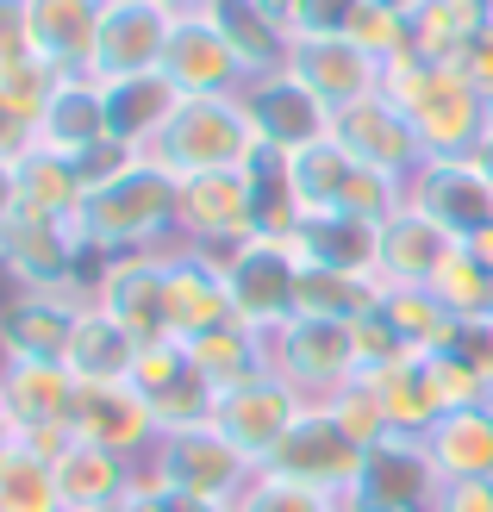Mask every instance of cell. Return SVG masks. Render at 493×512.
<instances>
[{
    "label": "cell",
    "mask_w": 493,
    "mask_h": 512,
    "mask_svg": "<svg viewBox=\"0 0 493 512\" xmlns=\"http://www.w3.org/2000/svg\"><path fill=\"white\" fill-rule=\"evenodd\" d=\"M175 200L181 182L150 157H125L107 182L82 194L75 232L94 256H132V250H163L175 244Z\"/></svg>",
    "instance_id": "cell-1"
},
{
    "label": "cell",
    "mask_w": 493,
    "mask_h": 512,
    "mask_svg": "<svg viewBox=\"0 0 493 512\" xmlns=\"http://www.w3.org/2000/svg\"><path fill=\"white\" fill-rule=\"evenodd\" d=\"M381 94L394 100V107L412 119V132H419L425 157H469L481 144L493 107L475 94V82L462 75L456 63H431L419 50H400V57L381 63Z\"/></svg>",
    "instance_id": "cell-2"
},
{
    "label": "cell",
    "mask_w": 493,
    "mask_h": 512,
    "mask_svg": "<svg viewBox=\"0 0 493 512\" xmlns=\"http://www.w3.org/2000/svg\"><path fill=\"white\" fill-rule=\"evenodd\" d=\"M157 169H169L175 182L194 175H219V169H250L256 163V132L244 119L238 94H181V107L157 132V144L144 150Z\"/></svg>",
    "instance_id": "cell-3"
},
{
    "label": "cell",
    "mask_w": 493,
    "mask_h": 512,
    "mask_svg": "<svg viewBox=\"0 0 493 512\" xmlns=\"http://www.w3.org/2000/svg\"><path fill=\"white\" fill-rule=\"evenodd\" d=\"M107 256H94L75 232V219H50L19 207L0 225V269L13 288H38V294H88L94 300V275Z\"/></svg>",
    "instance_id": "cell-4"
},
{
    "label": "cell",
    "mask_w": 493,
    "mask_h": 512,
    "mask_svg": "<svg viewBox=\"0 0 493 512\" xmlns=\"http://www.w3.org/2000/svg\"><path fill=\"white\" fill-rule=\"evenodd\" d=\"M144 469H150V481H163V488L188 494V500H206V506H219V512H231V506L250 494V481L263 475L213 419H206V425H175V431H163Z\"/></svg>",
    "instance_id": "cell-5"
},
{
    "label": "cell",
    "mask_w": 493,
    "mask_h": 512,
    "mask_svg": "<svg viewBox=\"0 0 493 512\" xmlns=\"http://www.w3.org/2000/svg\"><path fill=\"white\" fill-rule=\"evenodd\" d=\"M281 169H288V194H294L300 213H356V219L381 225L387 213H400V200H406V182L356 163L337 138H319L313 150H300V157H281Z\"/></svg>",
    "instance_id": "cell-6"
},
{
    "label": "cell",
    "mask_w": 493,
    "mask_h": 512,
    "mask_svg": "<svg viewBox=\"0 0 493 512\" xmlns=\"http://www.w3.org/2000/svg\"><path fill=\"white\" fill-rule=\"evenodd\" d=\"M225 288H231V319H244L250 331H281L300 319V250L294 238H244L238 250H225Z\"/></svg>",
    "instance_id": "cell-7"
},
{
    "label": "cell",
    "mask_w": 493,
    "mask_h": 512,
    "mask_svg": "<svg viewBox=\"0 0 493 512\" xmlns=\"http://www.w3.org/2000/svg\"><path fill=\"white\" fill-rule=\"evenodd\" d=\"M269 375H281L306 406H331L356 381V331L331 319H288L269 331Z\"/></svg>",
    "instance_id": "cell-8"
},
{
    "label": "cell",
    "mask_w": 493,
    "mask_h": 512,
    "mask_svg": "<svg viewBox=\"0 0 493 512\" xmlns=\"http://www.w3.org/2000/svg\"><path fill=\"white\" fill-rule=\"evenodd\" d=\"M263 475L294 481V488H313L325 500H350L356 475H362V444L331 419V406H306V413L294 419V431L263 463Z\"/></svg>",
    "instance_id": "cell-9"
},
{
    "label": "cell",
    "mask_w": 493,
    "mask_h": 512,
    "mask_svg": "<svg viewBox=\"0 0 493 512\" xmlns=\"http://www.w3.org/2000/svg\"><path fill=\"white\" fill-rule=\"evenodd\" d=\"M238 100H244V119L256 132V157H300V150H313L319 138H331V119H337L313 88L294 82L288 69L244 82Z\"/></svg>",
    "instance_id": "cell-10"
},
{
    "label": "cell",
    "mask_w": 493,
    "mask_h": 512,
    "mask_svg": "<svg viewBox=\"0 0 493 512\" xmlns=\"http://www.w3.org/2000/svg\"><path fill=\"white\" fill-rule=\"evenodd\" d=\"M175 238L213 250V256H225V250H238L244 238H256V182H250V169H219V175H194V182H181Z\"/></svg>",
    "instance_id": "cell-11"
},
{
    "label": "cell",
    "mask_w": 493,
    "mask_h": 512,
    "mask_svg": "<svg viewBox=\"0 0 493 512\" xmlns=\"http://www.w3.org/2000/svg\"><path fill=\"white\" fill-rule=\"evenodd\" d=\"M169 32H175V13L163 0H107V7H100V38H94L88 75L100 88L125 82V75H157Z\"/></svg>",
    "instance_id": "cell-12"
},
{
    "label": "cell",
    "mask_w": 493,
    "mask_h": 512,
    "mask_svg": "<svg viewBox=\"0 0 493 512\" xmlns=\"http://www.w3.org/2000/svg\"><path fill=\"white\" fill-rule=\"evenodd\" d=\"M406 207H419L437 232L469 244L481 225H493V182L469 157H425L406 175Z\"/></svg>",
    "instance_id": "cell-13"
},
{
    "label": "cell",
    "mask_w": 493,
    "mask_h": 512,
    "mask_svg": "<svg viewBox=\"0 0 493 512\" xmlns=\"http://www.w3.org/2000/svg\"><path fill=\"white\" fill-rule=\"evenodd\" d=\"M75 444H94V450H113V456H132V463H150L163 425L157 413L144 406V394L132 381H82L75 388Z\"/></svg>",
    "instance_id": "cell-14"
},
{
    "label": "cell",
    "mask_w": 493,
    "mask_h": 512,
    "mask_svg": "<svg viewBox=\"0 0 493 512\" xmlns=\"http://www.w3.org/2000/svg\"><path fill=\"white\" fill-rule=\"evenodd\" d=\"M444 475H437L425 438H381L362 450V475L350 488V506L362 512H431Z\"/></svg>",
    "instance_id": "cell-15"
},
{
    "label": "cell",
    "mask_w": 493,
    "mask_h": 512,
    "mask_svg": "<svg viewBox=\"0 0 493 512\" xmlns=\"http://www.w3.org/2000/svg\"><path fill=\"white\" fill-rule=\"evenodd\" d=\"M125 381L144 394V406L157 413L163 431H175V425H206V419H213V400H219L213 381L200 375V363L188 356V344H181V338L144 344Z\"/></svg>",
    "instance_id": "cell-16"
},
{
    "label": "cell",
    "mask_w": 493,
    "mask_h": 512,
    "mask_svg": "<svg viewBox=\"0 0 493 512\" xmlns=\"http://www.w3.org/2000/svg\"><path fill=\"white\" fill-rule=\"evenodd\" d=\"M300 413H306V400H300L281 375H256V381H244V388H225V394L213 400V425L250 456L256 469L275 456V444L294 431Z\"/></svg>",
    "instance_id": "cell-17"
},
{
    "label": "cell",
    "mask_w": 493,
    "mask_h": 512,
    "mask_svg": "<svg viewBox=\"0 0 493 512\" xmlns=\"http://www.w3.org/2000/svg\"><path fill=\"white\" fill-rule=\"evenodd\" d=\"M94 306L113 313L138 344L169 338V288H163V250L107 256L94 275Z\"/></svg>",
    "instance_id": "cell-18"
},
{
    "label": "cell",
    "mask_w": 493,
    "mask_h": 512,
    "mask_svg": "<svg viewBox=\"0 0 493 512\" xmlns=\"http://www.w3.org/2000/svg\"><path fill=\"white\" fill-rule=\"evenodd\" d=\"M82 306H88V294L13 288L7 306H0V363H63Z\"/></svg>",
    "instance_id": "cell-19"
},
{
    "label": "cell",
    "mask_w": 493,
    "mask_h": 512,
    "mask_svg": "<svg viewBox=\"0 0 493 512\" xmlns=\"http://www.w3.org/2000/svg\"><path fill=\"white\" fill-rule=\"evenodd\" d=\"M163 288H169V338H200L219 319H231L225 256L200 244H163Z\"/></svg>",
    "instance_id": "cell-20"
},
{
    "label": "cell",
    "mask_w": 493,
    "mask_h": 512,
    "mask_svg": "<svg viewBox=\"0 0 493 512\" xmlns=\"http://www.w3.org/2000/svg\"><path fill=\"white\" fill-rule=\"evenodd\" d=\"M331 138L344 144L356 163L394 175V182H406V175L425 163V144H419V132H412V119L387 94H362L356 107H344L331 119Z\"/></svg>",
    "instance_id": "cell-21"
},
{
    "label": "cell",
    "mask_w": 493,
    "mask_h": 512,
    "mask_svg": "<svg viewBox=\"0 0 493 512\" xmlns=\"http://www.w3.org/2000/svg\"><path fill=\"white\" fill-rule=\"evenodd\" d=\"M281 69H288L300 88H313L331 113L356 107L362 94H381V63L350 38H294Z\"/></svg>",
    "instance_id": "cell-22"
},
{
    "label": "cell",
    "mask_w": 493,
    "mask_h": 512,
    "mask_svg": "<svg viewBox=\"0 0 493 512\" xmlns=\"http://www.w3.org/2000/svg\"><path fill=\"white\" fill-rule=\"evenodd\" d=\"M75 388H82V381L69 375V363H0V400H7L19 438L69 431ZM69 438H75V431H69Z\"/></svg>",
    "instance_id": "cell-23"
},
{
    "label": "cell",
    "mask_w": 493,
    "mask_h": 512,
    "mask_svg": "<svg viewBox=\"0 0 493 512\" xmlns=\"http://www.w3.org/2000/svg\"><path fill=\"white\" fill-rule=\"evenodd\" d=\"M163 75L181 94H238L244 69L225 50V38L206 25V13H175V32L163 50Z\"/></svg>",
    "instance_id": "cell-24"
},
{
    "label": "cell",
    "mask_w": 493,
    "mask_h": 512,
    "mask_svg": "<svg viewBox=\"0 0 493 512\" xmlns=\"http://www.w3.org/2000/svg\"><path fill=\"white\" fill-rule=\"evenodd\" d=\"M38 144L57 157L82 163L94 150H107V88L94 75H63V88L50 94V107L38 113Z\"/></svg>",
    "instance_id": "cell-25"
},
{
    "label": "cell",
    "mask_w": 493,
    "mask_h": 512,
    "mask_svg": "<svg viewBox=\"0 0 493 512\" xmlns=\"http://www.w3.org/2000/svg\"><path fill=\"white\" fill-rule=\"evenodd\" d=\"M57 481H63V512H113L144 488V463L94 444H69L57 456Z\"/></svg>",
    "instance_id": "cell-26"
},
{
    "label": "cell",
    "mask_w": 493,
    "mask_h": 512,
    "mask_svg": "<svg viewBox=\"0 0 493 512\" xmlns=\"http://www.w3.org/2000/svg\"><path fill=\"white\" fill-rule=\"evenodd\" d=\"M206 25L225 38V50L238 57L244 82H256V75H275L281 63H288V25H281L263 0H206Z\"/></svg>",
    "instance_id": "cell-27"
},
{
    "label": "cell",
    "mask_w": 493,
    "mask_h": 512,
    "mask_svg": "<svg viewBox=\"0 0 493 512\" xmlns=\"http://www.w3.org/2000/svg\"><path fill=\"white\" fill-rule=\"evenodd\" d=\"M450 250H456V238L437 232L419 207L400 200V213L381 219V263H375V275H381V288H425Z\"/></svg>",
    "instance_id": "cell-28"
},
{
    "label": "cell",
    "mask_w": 493,
    "mask_h": 512,
    "mask_svg": "<svg viewBox=\"0 0 493 512\" xmlns=\"http://www.w3.org/2000/svg\"><path fill=\"white\" fill-rule=\"evenodd\" d=\"M181 107V88L169 75H125V82H107V138L125 150V157H144L157 132L169 125V113Z\"/></svg>",
    "instance_id": "cell-29"
},
{
    "label": "cell",
    "mask_w": 493,
    "mask_h": 512,
    "mask_svg": "<svg viewBox=\"0 0 493 512\" xmlns=\"http://www.w3.org/2000/svg\"><path fill=\"white\" fill-rule=\"evenodd\" d=\"M288 238L300 250V263H319V269L375 275V263H381V225L356 219V213H300Z\"/></svg>",
    "instance_id": "cell-30"
},
{
    "label": "cell",
    "mask_w": 493,
    "mask_h": 512,
    "mask_svg": "<svg viewBox=\"0 0 493 512\" xmlns=\"http://www.w3.org/2000/svg\"><path fill=\"white\" fill-rule=\"evenodd\" d=\"M32 7V50L57 75H88L94 38H100V7L107 0H25Z\"/></svg>",
    "instance_id": "cell-31"
},
{
    "label": "cell",
    "mask_w": 493,
    "mask_h": 512,
    "mask_svg": "<svg viewBox=\"0 0 493 512\" xmlns=\"http://www.w3.org/2000/svg\"><path fill=\"white\" fill-rule=\"evenodd\" d=\"M188 356L200 363V375L213 381V394L225 388H244V381L269 375V338L263 331H250L244 319H219L213 331H200V338H181Z\"/></svg>",
    "instance_id": "cell-32"
},
{
    "label": "cell",
    "mask_w": 493,
    "mask_h": 512,
    "mask_svg": "<svg viewBox=\"0 0 493 512\" xmlns=\"http://www.w3.org/2000/svg\"><path fill=\"white\" fill-rule=\"evenodd\" d=\"M362 381L375 388V400H381L387 431H394V438H425V431L444 419L437 388H431V375H425V356H400V363H387V369L362 375Z\"/></svg>",
    "instance_id": "cell-33"
},
{
    "label": "cell",
    "mask_w": 493,
    "mask_h": 512,
    "mask_svg": "<svg viewBox=\"0 0 493 512\" xmlns=\"http://www.w3.org/2000/svg\"><path fill=\"white\" fill-rule=\"evenodd\" d=\"M425 450L444 481H475L493 475V406H462V413H444L425 431Z\"/></svg>",
    "instance_id": "cell-34"
},
{
    "label": "cell",
    "mask_w": 493,
    "mask_h": 512,
    "mask_svg": "<svg viewBox=\"0 0 493 512\" xmlns=\"http://www.w3.org/2000/svg\"><path fill=\"white\" fill-rule=\"evenodd\" d=\"M138 338L125 331L113 313H100V306L88 300L82 306V319H75V338H69V375L75 381H125L132 375V363H138Z\"/></svg>",
    "instance_id": "cell-35"
},
{
    "label": "cell",
    "mask_w": 493,
    "mask_h": 512,
    "mask_svg": "<svg viewBox=\"0 0 493 512\" xmlns=\"http://www.w3.org/2000/svg\"><path fill=\"white\" fill-rule=\"evenodd\" d=\"M493 25V0H425L412 13V50L431 63H462L481 32Z\"/></svg>",
    "instance_id": "cell-36"
},
{
    "label": "cell",
    "mask_w": 493,
    "mask_h": 512,
    "mask_svg": "<svg viewBox=\"0 0 493 512\" xmlns=\"http://www.w3.org/2000/svg\"><path fill=\"white\" fill-rule=\"evenodd\" d=\"M375 300H381V275H344V269L300 263V319L356 325L375 313Z\"/></svg>",
    "instance_id": "cell-37"
},
{
    "label": "cell",
    "mask_w": 493,
    "mask_h": 512,
    "mask_svg": "<svg viewBox=\"0 0 493 512\" xmlns=\"http://www.w3.org/2000/svg\"><path fill=\"white\" fill-rule=\"evenodd\" d=\"M0 512H63V481L57 463L25 438L0 450Z\"/></svg>",
    "instance_id": "cell-38"
},
{
    "label": "cell",
    "mask_w": 493,
    "mask_h": 512,
    "mask_svg": "<svg viewBox=\"0 0 493 512\" xmlns=\"http://www.w3.org/2000/svg\"><path fill=\"white\" fill-rule=\"evenodd\" d=\"M82 169H75L69 157H57V150H32V157H19V207L32 213H50V219H75L82 213Z\"/></svg>",
    "instance_id": "cell-39"
},
{
    "label": "cell",
    "mask_w": 493,
    "mask_h": 512,
    "mask_svg": "<svg viewBox=\"0 0 493 512\" xmlns=\"http://www.w3.org/2000/svg\"><path fill=\"white\" fill-rule=\"evenodd\" d=\"M375 319L394 331V338L412 350V356H425V350H437L450 338V313H444V300H437L431 288H381V300H375Z\"/></svg>",
    "instance_id": "cell-40"
},
{
    "label": "cell",
    "mask_w": 493,
    "mask_h": 512,
    "mask_svg": "<svg viewBox=\"0 0 493 512\" xmlns=\"http://www.w3.org/2000/svg\"><path fill=\"white\" fill-rule=\"evenodd\" d=\"M350 44H362L375 63H387V57H400V50L412 44V19L406 13H394V7H381V0H356V13H350V32H344Z\"/></svg>",
    "instance_id": "cell-41"
},
{
    "label": "cell",
    "mask_w": 493,
    "mask_h": 512,
    "mask_svg": "<svg viewBox=\"0 0 493 512\" xmlns=\"http://www.w3.org/2000/svg\"><path fill=\"white\" fill-rule=\"evenodd\" d=\"M57 88H63V75L50 69L38 50H25V57L0 63V100H13L25 119H38V113L50 107V94H57Z\"/></svg>",
    "instance_id": "cell-42"
},
{
    "label": "cell",
    "mask_w": 493,
    "mask_h": 512,
    "mask_svg": "<svg viewBox=\"0 0 493 512\" xmlns=\"http://www.w3.org/2000/svg\"><path fill=\"white\" fill-rule=\"evenodd\" d=\"M331 419L344 425V431H350V438H356L362 450H369V444H381V438H394V431H387V413H381V400H375V388H369L362 375H356L350 388L331 400Z\"/></svg>",
    "instance_id": "cell-43"
},
{
    "label": "cell",
    "mask_w": 493,
    "mask_h": 512,
    "mask_svg": "<svg viewBox=\"0 0 493 512\" xmlns=\"http://www.w3.org/2000/svg\"><path fill=\"white\" fill-rule=\"evenodd\" d=\"M231 512H337V500H325L313 488H294V481H275V475H256L250 494Z\"/></svg>",
    "instance_id": "cell-44"
},
{
    "label": "cell",
    "mask_w": 493,
    "mask_h": 512,
    "mask_svg": "<svg viewBox=\"0 0 493 512\" xmlns=\"http://www.w3.org/2000/svg\"><path fill=\"white\" fill-rule=\"evenodd\" d=\"M350 13H356V0H294V7H288V32L294 38H344Z\"/></svg>",
    "instance_id": "cell-45"
},
{
    "label": "cell",
    "mask_w": 493,
    "mask_h": 512,
    "mask_svg": "<svg viewBox=\"0 0 493 512\" xmlns=\"http://www.w3.org/2000/svg\"><path fill=\"white\" fill-rule=\"evenodd\" d=\"M38 150V119H25L13 100H0V163H19Z\"/></svg>",
    "instance_id": "cell-46"
},
{
    "label": "cell",
    "mask_w": 493,
    "mask_h": 512,
    "mask_svg": "<svg viewBox=\"0 0 493 512\" xmlns=\"http://www.w3.org/2000/svg\"><path fill=\"white\" fill-rule=\"evenodd\" d=\"M431 512H493V475H475V481H444L431 500Z\"/></svg>",
    "instance_id": "cell-47"
},
{
    "label": "cell",
    "mask_w": 493,
    "mask_h": 512,
    "mask_svg": "<svg viewBox=\"0 0 493 512\" xmlns=\"http://www.w3.org/2000/svg\"><path fill=\"white\" fill-rule=\"evenodd\" d=\"M125 512H219V506L175 494V488H163V481H150V469H144V488H138L132 500H125Z\"/></svg>",
    "instance_id": "cell-48"
},
{
    "label": "cell",
    "mask_w": 493,
    "mask_h": 512,
    "mask_svg": "<svg viewBox=\"0 0 493 512\" xmlns=\"http://www.w3.org/2000/svg\"><path fill=\"white\" fill-rule=\"evenodd\" d=\"M32 50V7L25 0H0V63Z\"/></svg>",
    "instance_id": "cell-49"
},
{
    "label": "cell",
    "mask_w": 493,
    "mask_h": 512,
    "mask_svg": "<svg viewBox=\"0 0 493 512\" xmlns=\"http://www.w3.org/2000/svg\"><path fill=\"white\" fill-rule=\"evenodd\" d=\"M462 75H469V82H475V94L487 100V107H493V25H487V32L469 44V50H462V63H456Z\"/></svg>",
    "instance_id": "cell-50"
},
{
    "label": "cell",
    "mask_w": 493,
    "mask_h": 512,
    "mask_svg": "<svg viewBox=\"0 0 493 512\" xmlns=\"http://www.w3.org/2000/svg\"><path fill=\"white\" fill-rule=\"evenodd\" d=\"M19 213V163H0V225Z\"/></svg>",
    "instance_id": "cell-51"
},
{
    "label": "cell",
    "mask_w": 493,
    "mask_h": 512,
    "mask_svg": "<svg viewBox=\"0 0 493 512\" xmlns=\"http://www.w3.org/2000/svg\"><path fill=\"white\" fill-rule=\"evenodd\" d=\"M462 250H469V256H475L481 269H493V225H481V232H475L469 244H462Z\"/></svg>",
    "instance_id": "cell-52"
},
{
    "label": "cell",
    "mask_w": 493,
    "mask_h": 512,
    "mask_svg": "<svg viewBox=\"0 0 493 512\" xmlns=\"http://www.w3.org/2000/svg\"><path fill=\"white\" fill-rule=\"evenodd\" d=\"M469 163H475V169L487 175V182H493V119H487V132H481V144L469 150Z\"/></svg>",
    "instance_id": "cell-53"
},
{
    "label": "cell",
    "mask_w": 493,
    "mask_h": 512,
    "mask_svg": "<svg viewBox=\"0 0 493 512\" xmlns=\"http://www.w3.org/2000/svg\"><path fill=\"white\" fill-rule=\"evenodd\" d=\"M19 438V431H13V413H7V400H0V450H7Z\"/></svg>",
    "instance_id": "cell-54"
},
{
    "label": "cell",
    "mask_w": 493,
    "mask_h": 512,
    "mask_svg": "<svg viewBox=\"0 0 493 512\" xmlns=\"http://www.w3.org/2000/svg\"><path fill=\"white\" fill-rule=\"evenodd\" d=\"M381 7H394V13H406V19H412V13L425 7V0H381Z\"/></svg>",
    "instance_id": "cell-55"
},
{
    "label": "cell",
    "mask_w": 493,
    "mask_h": 512,
    "mask_svg": "<svg viewBox=\"0 0 493 512\" xmlns=\"http://www.w3.org/2000/svg\"><path fill=\"white\" fill-rule=\"evenodd\" d=\"M163 7H169V13H200L206 0H163Z\"/></svg>",
    "instance_id": "cell-56"
},
{
    "label": "cell",
    "mask_w": 493,
    "mask_h": 512,
    "mask_svg": "<svg viewBox=\"0 0 493 512\" xmlns=\"http://www.w3.org/2000/svg\"><path fill=\"white\" fill-rule=\"evenodd\" d=\"M337 512H362V506H350V500H337Z\"/></svg>",
    "instance_id": "cell-57"
},
{
    "label": "cell",
    "mask_w": 493,
    "mask_h": 512,
    "mask_svg": "<svg viewBox=\"0 0 493 512\" xmlns=\"http://www.w3.org/2000/svg\"><path fill=\"white\" fill-rule=\"evenodd\" d=\"M113 512H125V506H113Z\"/></svg>",
    "instance_id": "cell-58"
}]
</instances>
